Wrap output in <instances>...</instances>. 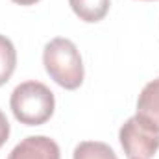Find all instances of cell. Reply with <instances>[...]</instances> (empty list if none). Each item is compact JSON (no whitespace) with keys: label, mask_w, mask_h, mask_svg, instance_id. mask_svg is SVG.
<instances>
[{"label":"cell","mask_w":159,"mask_h":159,"mask_svg":"<svg viewBox=\"0 0 159 159\" xmlns=\"http://www.w3.org/2000/svg\"><path fill=\"white\" fill-rule=\"evenodd\" d=\"M43 63L48 76L63 89L74 91L83 83V61L78 46L70 39L56 37L43 52Z\"/></svg>","instance_id":"cell-1"},{"label":"cell","mask_w":159,"mask_h":159,"mask_svg":"<svg viewBox=\"0 0 159 159\" xmlns=\"http://www.w3.org/2000/svg\"><path fill=\"white\" fill-rule=\"evenodd\" d=\"M15 119L26 126H41L54 115V93L41 81H24L17 85L9 100Z\"/></svg>","instance_id":"cell-2"},{"label":"cell","mask_w":159,"mask_h":159,"mask_svg":"<svg viewBox=\"0 0 159 159\" xmlns=\"http://www.w3.org/2000/svg\"><path fill=\"white\" fill-rule=\"evenodd\" d=\"M119 139L129 159H152L159 150V128L139 113L122 124Z\"/></svg>","instance_id":"cell-3"},{"label":"cell","mask_w":159,"mask_h":159,"mask_svg":"<svg viewBox=\"0 0 159 159\" xmlns=\"http://www.w3.org/2000/svg\"><path fill=\"white\" fill-rule=\"evenodd\" d=\"M7 159H61L56 141L44 135H32L22 139L9 154Z\"/></svg>","instance_id":"cell-4"},{"label":"cell","mask_w":159,"mask_h":159,"mask_svg":"<svg viewBox=\"0 0 159 159\" xmlns=\"http://www.w3.org/2000/svg\"><path fill=\"white\" fill-rule=\"evenodd\" d=\"M137 113L144 115L159 128V78L146 83L137 100Z\"/></svg>","instance_id":"cell-5"},{"label":"cell","mask_w":159,"mask_h":159,"mask_svg":"<svg viewBox=\"0 0 159 159\" xmlns=\"http://www.w3.org/2000/svg\"><path fill=\"white\" fill-rule=\"evenodd\" d=\"M72 11L83 22H98L102 20L111 6V0H69Z\"/></svg>","instance_id":"cell-6"},{"label":"cell","mask_w":159,"mask_h":159,"mask_svg":"<svg viewBox=\"0 0 159 159\" xmlns=\"http://www.w3.org/2000/svg\"><path fill=\"white\" fill-rule=\"evenodd\" d=\"M74 159H119L109 144L98 141H83L74 148Z\"/></svg>","instance_id":"cell-7"},{"label":"cell","mask_w":159,"mask_h":159,"mask_svg":"<svg viewBox=\"0 0 159 159\" xmlns=\"http://www.w3.org/2000/svg\"><path fill=\"white\" fill-rule=\"evenodd\" d=\"M17 65V52L13 43L6 35H0V85H4L11 74L15 72Z\"/></svg>","instance_id":"cell-8"},{"label":"cell","mask_w":159,"mask_h":159,"mask_svg":"<svg viewBox=\"0 0 159 159\" xmlns=\"http://www.w3.org/2000/svg\"><path fill=\"white\" fill-rule=\"evenodd\" d=\"M7 137H9V122L6 119V115L0 111V148L6 144Z\"/></svg>","instance_id":"cell-9"},{"label":"cell","mask_w":159,"mask_h":159,"mask_svg":"<svg viewBox=\"0 0 159 159\" xmlns=\"http://www.w3.org/2000/svg\"><path fill=\"white\" fill-rule=\"evenodd\" d=\"M11 2L20 4V6H32V4H35V2H39V0H11Z\"/></svg>","instance_id":"cell-10"}]
</instances>
